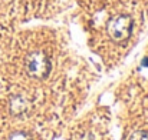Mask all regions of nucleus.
Masks as SVG:
<instances>
[{"mask_svg": "<svg viewBox=\"0 0 148 140\" xmlns=\"http://www.w3.org/2000/svg\"><path fill=\"white\" fill-rule=\"evenodd\" d=\"M25 69L30 77L43 80L52 72V63L43 51H32L25 59Z\"/></svg>", "mask_w": 148, "mask_h": 140, "instance_id": "obj_1", "label": "nucleus"}, {"mask_svg": "<svg viewBox=\"0 0 148 140\" xmlns=\"http://www.w3.org/2000/svg\"><path fill=\"white\" fill-rule=\"evenodd\" d=\"M106 32H108L109 37L114 42L121 43V42L127 40L131 36V32H132V19L128 14H118V16L112 17L108 22Z\"/></svg>", "mask_w": 148, "mask_h": 140, "instance_id": "obj_2", "label": "nucleus"}, {"mask_svg": "<svg viewBox=\"0 0 148 140\" xmlns=\"http://www.w3.org/2000/svg\"><path fill=\"white\" fill-rule=\"evenodd\" d=\"M128 140H148V132L145 130H137L134 132Z\"/></svg>", "mask_w": 148, "mask_h": 140, "instance_id": "obj_3", "label": "nucleus"}, {"mask_svg": "<svg viewBox=\"0 0 148 140\" xmlns=\"http://www.w3.org/2000/svg\"><path fill=\"white\" fill-rule=\"evenodd\" d=\"M9 140H33L27 133H23V132H17V133H13L10 136Z\"/></svg>", "mask_w": 148, "mask_h": 140, "instance_id": "obj_4", "label": "nucleus"}, {"mask_svg": "<svg viewBox=\"0 0 148 140\" xmlns=\"http://www.w3.org/2000/svg\"><path fill=\"white\" fill-rule=\"evenodd\" d=\"M144 66H148V59H145V60H144Z\"/></svg>", "mask_w": 148, "mask_h": 140, "instance_id": "obj_5", "label": "nucleus"}]
</instances>
